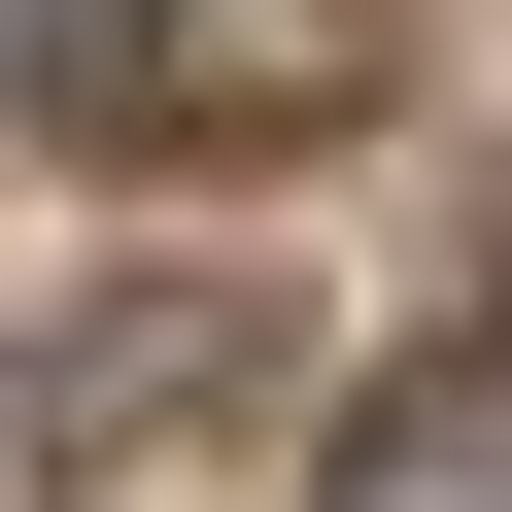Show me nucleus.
<instances>
[{
    "mask_svg": "<svg viewBox=\"0 0 512 512\" xmlns=\"http://www.w3.org/2000/svg\"><path fill=\"white\" fill-rule=\"evenodd\" d=\"M171 69V0H0V137H35V103H137Z\"/></svg>",
    "mask_w": 512,
    "mask_h": 512,
    "instance_id": "f03ea898",
    "label": "nucleus"
},
{
    "mask_svg": "<svg viewBox=\"0 0 512 512\" xmlns=\"http://www.w3.org/2000/svg\"><path fill=\"white\" fill-rule=\"evenodd\" d=\"M342 512H512V342H444V376L342 444Z\"/></svg>",
    "mask_w": 512,
    "mask_h": 512,
    "instance_id": "f257e3e1",
    "label": "nucleus"
}]
</instances>
